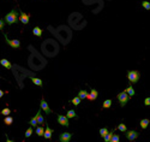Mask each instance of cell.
<instances>
[{
	"mask_svg": "<svg viewBox=\"0 0 150 142\" xmlns=\"http://www.w3.org/2000/svg\"><path fill=\"white\" fill-rule=\"evenodd\" d=\"M4 26H5L4 19H1V18H0V30H1V29H4Z\"/></svg>",
	"mask_w": 150,
	"mask_h": 142,
	"instance_id": "cell-33",
	"label": "cell"
},
{
	"mask_svg": "<svg viewBox=\"0 0 150 142\" xmlns=\"http://www.w3.org/2000/svg\"><path fill=\"white\" fill-rule=\"evenodd\" d=\"M31 134H33V126H31V128H29L28 130L25 131V137H29V136H31Z\"/></svg>",
	"mask_w": 150,
	"mask_h": 142,
	"instance_id": "cell-31",
	"label": "cell"
},
{
	"mask_svg": "<svg viewBox=\"0 0 150 142\" xmlns=\"http://www.w3.org/2000/svg\"><path fill=\"white\" fill-rule=\"evenodd\" d=\"M58 123H59L60 125H64V126H66L67 128L68 126V119L66 116H62V114H58Z\"/></svg>",
	"mask_w": 150,
	"mask_h": 142,
	"instance_id": "cell-7",
	"label": "cell"
},
{
	"mask_svg": "<svg viewBox=\"0 0 150 142\" xmlns=\"http://www.w3.org/2000/svg\"><path fill=\"white\" fill-rule=\"evenodd\" d=\"M97 95H99L97 90H95V89H91V90H90V94H88V95H87V99L90 100V101H94V100H96Z\"/></svg>",
	"mask_w": 150,
	"mask_h": 142,
	"instance_id": "cell-9",
	"label": "cell"
},
{
	"mask_svg": "<svg viewBox=\"0 0 150 142\" xmlns=\"http://www.w3.org/2000/svg\"><path fill=\"white\" fill-rule=\"evenodd\" d=\"M4 123H5L6 125H11L12 123H13V118L10 117V116H6V118L4 119Z\"/></svg>",
	"mask_w": 150,
	"mask_h": 142,
	"instance_id": "cell-18",
	"label": "cell"
},
{
	"mask_svg": "<svg viewBox=\"0 0 150 142\" xmlns=\"http://www.w3.org/2000/svg\"><path fill=\"white\" fill-rule=\"evenodd\" d=\"M29 124L31 125V126H33V128H35V126H36L37 125V120H36V116L35 117H33V118H31L30 120H29Z\"/></svg>",
	"mask_w": 150,
	"mask_h": 142,
	"instance_id": "cell-23",
	"label": "cell"
},
{
	"mask_svg": "<svg viewBox=\"0 0 150 142\" xmlns=\"http://www.w3.org/2000/svg\"><path fill=\"white\" fill-rule=\"evenodd\" d=\"M36 120H37V124H41V125L45 123V118H43L42 114H41V110L36 113Z\"/></svg>",
	"mask_w": 150,
	"mask_h": 142,
	"instance_id": "cell-13",
	"label": "cell"
},
{
	"mask_svg": "<svg viewBox=\"0 0 150 142\" xmlns=\"http://www.w3.org/2000/svg\"><path fill=\"white\" fill-rule=\"evenodd\" d=\"M72 136H73V134H71V133H61L59 135V141L60 142H68Z\"/></svg>",
	"mask_w": 150,
	"mask_h": 142,
	"instance_id": "cell-6",
	"label": "cell"
},
{
	"mask_svg": "<svg viewBox=\"0 0 150 142\" xmlns=\"http://www.w3.org/2000/svg\"><path fill=\"white\" fill-rule=\"evenodd\" d=\"M5 23H7L9 26H11V24H14V23H17V21H18V13H17V11L16 10H12L10 13H7L5 16Z\"/></svg>",
	"mask_w": 150,
	"mask_h": 142,
	"instance_id": "cell-1",
	"label": "cell"
},
{
	"mask_svg": "<svg viewBox=\"0 0 150 142\" xmlns=\"http://www.w3.org/2000/svg\"><path fill=\"white\" fill-rule=\"evenodd\" d=\"M116 98H118V101H119V104L121 106H125L128 102V100H130V97H128L127 93H126L125 90L118 94V95H116Z\"/></svg>",
	"mask_w": 150,
	"mask_h": 142,
	"instance_id": "cell-2",
	"label": "cell"
},
{
	"mask_svg": "<svg viewBox=\"0 0 150 142\" xmlns=\"http://www.w3.org/2000/svg\"><path fill=\"white\" fill-rule=\"evenodd\" d=\"M113 135H114V130H112L110 133H108L107 135L103 137V139H105V142H109V140L112 139V136H113Z\"/></svg>",
	"mask_w": 150,
	"mask_h": 142,
	"instance_id": "cell-21",
	"label": "cell"
},
{
	"mask_svg": "<svg viewBox=\"0 0 150 142\" xmlns=\"http://www.w3.org/2000/svg\"><path fill=\"white\" fill-rule=\"evenodd\" d=\"M43 133H45V129H43L42 126H39V128H36V134L39 135V136H43Z\"/></svg>",
	"mask_w": 150,
	"mask_h": 142,
	"instance_id": "cell-24",
	"label": "cell"
},
{
	"mask_svg": "<svg viewBox=\"0 0 150 142\" xmlns=\"http://www.w3.org/2000/svg\"><path fill=\"white\" fill-rule=\"evenodd\" d=\"M79 102H81V99L78 97H76V98H73V99H72V104H73L74 106L79 105Z\"/></svg>",
	"mask_w": 150,
	"mask_h": 142,
	"instance_id": "cell-28",
	"label": "cell"
},
{
	"mask_svg": "<svg viewBox=\"0 0 150 142\" xmlns=\"http://www.w3.org/2000/svg\"><path fill=\"white\" fill-rule=\"evenodd\" d=\"M125 135H126V139H127L128 141H135V140L139 136V134L137 133L136 130H128V131L126 130L125 131Z\"/></svg>",
	"mask_w": 150,
	"mask_h": 142,
	"instance_id": "cell-4",
	"label": "cell"
},
{
	"mask_svg": "<svg viewBox=\"0 0 150 142\" xmlns=\"http://www.w3.org/2000/svg\"><path fill=\"white\" fill-rule=\"evenodd\" d=\"M125 92H126V93H127V95L128 97H133V95H135V90H133V88H132V85H128L127 88L125 89Z\"/></svg>",
	"mask_w": 150,
	"mask_h": 142,
	"instance_id": "cell-15",
	"label": "cell"
},
{
	"mask_svg": "<svg viewBox=\"0 0 150 142\" xmlns=\"http://www.w3.org/2000/svg\"><path fill=\"white\" fill-rule=\"evenodd\" d=\"M139 77H141V74H139L138 71H136V70L128 71V72H127V78H128V81H130L131 83H136V82H138Z\"/></svg>",
	"mask_w": 150,
	"mask_h": 142,
	"instance_id": "cell-3",
	"label": "cell"
},
{
	"mask_svg": "<svg viewBox=\"0 0 150 142\" xmlns=\"http://www.w3.org/2000/svg\"><path fill=\"white\" fill-rule=\"evenodd\" d=\"M142 5H143V7H144L145 10H150V3L149 1H143Z\"/></svg>",
	"mask_w": 150,
	"mask_h": 142,
	"instance_id": "cell-30",
	"label": "cell"
},
{
	"mask_svg": "<svg viewBox=\"0 0 150 142\" xmlns=\"http://www.w3.org/2000/svg\"><path fill=\"white\" fill-rule=\"evenodd\" d=\"M144 105L145 106H149L150 105V98H147V99L144 100Z\"/></svg>",
	"mask_w": 150,
	"mask_h": 142,
	"instance_id": "cell-32",
	"label": "cell"
},
{
	"mask_svg": "<svg viewBox=\"0 0 150 142\" xmlns=\"http://www.w3.org/2000/svg\"><path fill=\"white\" fill-rule=\"evenodd\" d=\"M40 105H41V110H43V111H45L47 114L52 113V110L49 108L48 104H47V102L45 101V99H43V98H42V100H41V104H40Z\"/></svg>",
	"mask_w": 150,
	"mask_h": 142,
	"instance_id": "cell-8",
	"label": "cell"
},
{
	"mask_svg": "<svg viewBox=\"0 0 150 142\" xmlns=\"http://www.w3.org/2000/svg\"><path fill=\"white\" fill-rule=\"evenodd\" d=\"M5 36V40H6V42L9 43V46H11L12 48H19V46H20V42H19V40H10L9 37H7V35H4Z\"/></svg>",
	"mask_w": 150,
	"mask_h": 142,
	"instance_id": "cell-5",
	"label": "cell"
},
{
	"mask_svg": "<svg viewBox=\"0 0 150 142\" xmlns=\"http://www.w3.org/2000/svg\"><path fill=\"white\" fill-rule=\"evenodd\" d=\"M118 129H119L120 131H122V133H125V131L127 130V128H126V125H125V124H122V123H121V124H119V126H118Z\"/></svg>",
	"mask_w": 150,
	"mask_h": 142,
	"instance_id": "cell-29",
	"label": "cell"
},
{
	"mask_svg": "<svg viewBox=\"0 0 150 142\" xmlns=\"http://www.w3.org/2000/svg\"><path fill=\"white\" fill-rule=\"evenodd\" d=\"M31 81H33V83H35L36 85H40V87H42V81H41L40 78H36V77H31Z\"/></svg>",
	"mask_w": 150,
	"mask_h": 142,
	"instance_id": "cell-19",
	"label": "cell"
},
{
	"mask_svg": "<svg viewBox=\"0 0 150 142\" xmlns=\"http://www.w3.org/2000/svg\"><path fill=\"white\" fill-rule=\"evenodd\" d=\"M52 133H53V130H52L48 125H47V128L45 129V133H43V137H45L46 140L51 139V137H52Z\"/></svg>",
	"mask_w": 150,
	"mask_h": 142,
	"instance_id": "cell-11",
	"label": "cell"
},
{
	"mask_svg": "<svg viewBox=\"0 0 150 142\" xmlns=\"http://www.w3.org/2000/svg\"><path fill=\"white\" fill-rule=\"evenodd\" d=\"M110 106H112V100H105V102H103V105H102V107L103 108H109Z\"/></svg>",
	"mask_w": 150,
	"mask_h": 142,
	"instance_id": "cell-22",
	"label": "cell"
},
{
	"mask_svg": "<svg viewBox=\"0 0 150 142\" xmlns=\"http://www.w3.org/2000/svg\"><path fill=\"white\" fill-rule=\"evenodd\" d=\"M33 34L36 35V36H42V29L39 28V27H35L33 29Z\"/></svg>",
	"mask_w": 150,
	"mask_h": 142,
	"instance_id": "cell-14",
	"label": "cell"
},
{
	"mask_svg": "<svg viewBox=\"0 0 150 142\" xmlns=\"http://www.w3.org/2000/svg\"><path fill=\"white\" fill-rule=\"evenodd\" d=\"M119 139H120V137L118 136V135H115V134H114L113 136H112V139L109 140V142H120Z\"/></svg>",
	"mask_w": 150,
	"mask_h": 142,
	"instance_id": "cell-26",
	"label": "cell"
},
{
	"mask_svg": "<svg viewBox=\"0 0 150 142\" xmlns=\"http://www.w3.org/2000/svg\"><path fill=\"white\" fill-rule=\"evenodd\" d=\"M149 123H150L149 119H142V120H141V126H142V129H147L148 125H149Z\"/></svg>",
	"mask_w": 150,
	"mask_h": 142,
	"instance_id": "cell-16",
	"label": "cell"
},
{
	"mask_svg": "<svg viewBox=\"0 0 150 142\" xmlns=\"http://www.w3.org/2000/svg\"><path fill=\"white\" fill-rule=\"evenodd\" d=\"M66 117H67V119H71V118L77 117V114H76V112H74V110H70V111L67 112V114H66Z\"/></svg>",
	"mask_w": 150,
	"mask_h": 142,
	"instance_id": "cell-17",
	"label": "cell"
},
{
	"mask_svg": "<svg viewBox=\"0 0 150 142\" xmlns=\"http://www.w3.org/2000/svg\"><path fill=\"white\" fill-rule=\"evenodd\" d=\"M87 95H88L87 90H79V93H78V98H79L81 100L85 99V98H87Z\"/></svg>",
	"mask_w": 150,
	"mask_h": 142,
	"instance_id": "cell-20",
	"label": "cell"
},
{
	"mask_svg": "<svg viewBox=\"0 0 150 142\" xmlns=\"http://www.w3.org/2000/svg\"><path fill=\"white\" fill-rule=\"evenodd\" d=\"M19 21L23 23V24H28V23H29V14L28 13H24V12H20Z\"/></svg>",
	"mask_w": 150,
	"mask_h": 142,
	"instance_id": "cell-10",
	"label": "cell"
},
{
	"mask_svg": "<svg viewBox=\"0 0 150 142\" xmlns=\"http://www.w3.org/2000/svg\"><path fill=\"white\" fill-rule=\"evenodd\" d=\"M107 134H108V128H103V129H101V130H100V135H101L102 137H105Z\"/></svg>",
	"mask_w": 150,
	"mask_h": 142,
	"instance_id": "cell-25",
	"label": "cell"
},
{
	"mask_svg": "<svg viewBox=\"0 0 150 142\" xmlns=\"http://www.w3.org/2000/svg\"><path fill=\"white\" fill-rule=\"evenodd\" d=\"M10 113H11V110H9L7 107L4 108L3 111H1V114H3V116H10Z\"/></svg>",
	"mask_w": 150,
	"mask_h": 142,
	"instance_id": "cell-27",
	"label": "cell"
},
{
	"mask_svg": "<svg viewBox=\"0 0 150 142\" xmlns=\"http://www.w3.org/2000/svg\"><path fill=\"white\" fill-rule=\"evenodd\" d=\"M3 97H4V92L0 89V98H3Z\"/></svg>",
	"mask_w": 150,
	"mask_h": 142,
	"instance_id": "cell-34",
	"label": "cell"
},
{
	"mask_svg": "<svg viewBox=\"0 0 150 142\" xmlns=\"http://www.w3.org/2000/svg\"><path fill=\"white\" fill-rule=\"evenodd\" d=\"M0 64H1L4 68L9 69V70H12V64L7 59H1V60H0Z\"/></svg>",
	"mask_w": 150,
	"mask_h": 142,
	"instance_id": "cell-12",
	"label": "cell"
},
{
	"mask_svg": "<svg viewBox=\"0 0 150 142\" xmlns=\"http://www.w3.org/2000/svg\"><path fill=\"white\" fill-rule=\"evenodd\" d=\"M5 136H6V142H13V141H11L10 139H7V135H5Z\"/></svg>",
	"mask_w": 150,
	"mask_h": 142,
	"instance_id": "cell-35",
	"label": "cell"
}]
</instances>
